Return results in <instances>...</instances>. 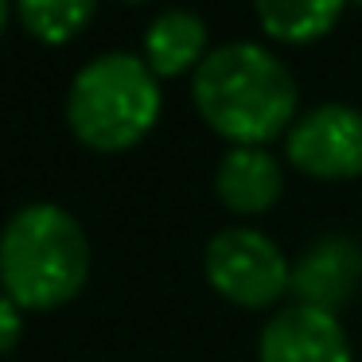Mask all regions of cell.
I'll return each mask as SVG.
<instances>
[{"label":"cell","mask_w":362,"mask_h":362,"mask_svg":"<svg viewBox=\"0 0 362 362\" xmlns=\"http://www.w3.org/2000/svg\"><path fill=\"white\" fill-rule=\"evenodd\" d=\"M206 51V24L191 8H168L144 32V63L156 78L199 71Z\"/></svg>","instance_id":"9"},{"label":"cell","mask_w":362,"mask_h":362,"mask_svg":"<svg viewBox=\"0 0 362 362\" xmlns=\"http://www.w3.org/2000/svg\"><path fill=\"white\" fill-rule=\"evenodd\" d=\"M203 273L222 300L238 308H269L292 288V265L261 230L234 226L206 242Z\"/></svg>","instance_id":"4"},{"label":"cell","mask_w":362,"mask_h":362,"mask_svg":"<svg viewBox=\"0 0 362 362\" xmlns=\"http://www.w3.org/2000/svg\"><path fill=\"white\" fill-rule=\"evenodd\" d=\"M358 281H362V250L346 238H323L292 269L288 292H296V304L335 312L351 300Z\"/></svg>","instance_id":"7"},{"label":"cell","mask_w":362,"mask_h":362,"mask_svg":"<svg viewBox=\"0 0 362 362\" xmlns=\"http://www.w3.org/2000/svg\"><path fill=\"white\" fill-rule=\"evenodd\" d=\"M8 12H12V0H0V32H4V24H8Z\"/></svg>","instance_id":"13"},{"label":"cell","mask_w":362,"mask_h":362,"mask_svg":"<svg viewBox=\"0 0 362 362\" xmlns=\"http://www.w3.org/2000/svg\"><path fill=\"white\" fill-rule=\"evenodd\" d=\"M257 20L276 43H315L339 24L346 0H253Z\"/></svg>","instance_id":"10"},{"label":"cell","mask_w":362,"mask_h":362,"mask_svg":"<svg viewBox=\"0 0 362 362\" xmlns=\"http://www.w3.org/2000/svg\"><path fill=\"white\" fill-rule=\"evenodd\" d=\"M160 117V78L125 51L98 55L74 74L66 94L71 133L94 152H125L152 133Z\"/></svg>","instance_id":"3"},{"label":"cell","mask_w":362,"mask_h":362,"mask_svg":"<svg viewBox=\"0 0 362 362\" xmlns=\"http://www.w3.org/2000/svg\"><path fill=\"white\" fill-rule=\"evenodd\" d=\"M284 152L312 180H354L362 175V110L323 102L300 113L284 133Z\"/></svg>","instance_id":"5"},{"label":"cell","mask_w":362,"mask_h":362,"mask_svg":"<svg viewBox=\"0 0 362 362\" xmlns=\"http://www.w3.org/2000/svg\"><path fill=\"white\" fill-rule=\"evenodd\" d=\"M195 110L234 148H265L296 121L300 90L292 71L261 43H222L191 78Z\"/></svg>","instance_id":"1"},{"label":"cell","mask_w":362,"mask_h":362,"mask_svg":"<svg viewBox=\"0 0 362 362\" xmlns=\"http://www.w3.org/2000/svg\"><path fill=\"white\" fill-rule=\"evenodd\" d=\"M24 335V308L0 292V354H8Z\"/></svg>","instance_id":"12"},{"label":"cell","mask_w":362,"mask_h":362,"mask_svg":"<svg viewBox=\"0 0 362 362\" xmlns=\"http://www.w3.org/2000/svg\"><path fill=\"white\" fill-rule=\"evenodd\" d=\"M354 4H362V0H354Z\"/></svg>","instance_id":"15"},{"label":"cell","mask_w":362,"mask_h":362,"mask_svg":"<svg viewBox=\"0 0 362 362\" xmlns=\"http://www.w3.org/2000/svg\"><path fill=\"white\" fill-rule=\"evenodd\" d=\"M12 4L20 12L24 32L40 43H51V47L71 43L98 8V0H12Z\"/></svg>","instance_id":"11"},{"label":"cell","mask_w":362,"mask_h":362,"mask_svg":"<svg viewBox=\"0 0 362 362\" xmlns=\"http://www.w3.org/2000/svg\"><path fill=\"white\" fill-rule=\"evenodd\" d=\"M90 242L78 218L55 203H32L0 230V292L24 312H51L82 292Z\"/></svg>","instance_id":"2"},{"label":"cell","mask_w":362,"mask_h":362,"mask_svg":"<svg viewBox=\"0 0 362 362\" xmlns=\"http://www.w3.org/2000/svg\"><path fill=\"white\" fill-rule=\"evenodd\" d=\"M125 4H144V0H125Z\"/></svg>","instance_id":"14"},{"label":"cell","mask_w":362,"mask_h":362,"mask_svg":"<svg viewBox=\"0 0 362 362\" xmlns=\"http://www.w3.org/2000/svg\"><path fill=\"white\" fill-rule=\"evenodd\" d=\"M214 187L234 214H265L281 199L284 175L265 148H230L218 164Z\"/></svg>","instance_id":"8"},{"label":"cell","mask_w":362,"mask_h":362,"mask_svg":"<svg viewBox=\"0 0 362 362\" xmlns=\"http://www.w3.org/2000/svg\"><path fill=\"white\" fill-rule=\"evenodd\" d=\"M257 362H354V354L335 312L292 304L265 323Z\"/></svg>","instance_id":"6"}]
</instances>
